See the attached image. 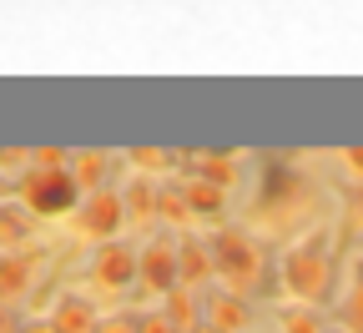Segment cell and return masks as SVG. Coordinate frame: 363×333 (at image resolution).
<instances>
[{"label":"cell","mask_w":363,"mask_h":333,"mask_svg":"<svg viewBox=\"0 0 363 333\" xmlns=\"http://www.w3.org/2000/svg\"><path fill=\"white\" fill-rule=\"evenodd\" d=\"M21 197L35 217H61L81 202V187H76V172L66 167H35L21 177Z\"/></svg>","instance_id":"cell-1"},{"label":"cell","mask_w":363,"mask_h":333,"mask_svg":"<svg viewBox=\"0 0 363 333\" xmlns=\"http://www.w3.org/2000/svg\"><path fill=\"white\" fill-rule=\"evenodd\" d=\"M207 313H212V323H217L222 333H238V328L247 323V303H242L238 293H217V298L207 303Z\"/></svg>","instance_id":"cell-10"},{"label":"cell","mask_w":363,"mask_h":333,"mask_svg":"<svg viewBox=\"0 0 363 333\" xmlns=\"http://www.w3.org/2000/svg\"><path fill=\"white\" fill-rule=\"evenodd\" d=\"M91 273H96L101 288H126V283L136 278V253L131 248H101L96 263H91Z\"/></svg>","instance_id":"cell-6"},{"label":"cell","mask_w":363,"mask_h":333,"mask_svg":"<svg viewBox=\"0 0 363 333\" xmlns=\"http://www.w3.org/2000/svg\"><path fill=\"white\" fill-rule=\"evenodd\" d=\"M101 177H106V157H96V152L76 157V187H96L101 192Z\"/></svg>","instance_id":"cell-15"},{"label":"cell","mask_w":363,"mask_h":333,"mask_svg":"<svg viewBox=\"0 0 363 333\" xmlns=\"http://www.w3.org/2000/svg\"><path fill=\"white\" fill-rule=\"evenodd\" d=\"M51 328L56 333H96V308L86 298H61L51 313Z\"/></svg>","instance_id":"cell-7"},{"label":"cell","mask_w":363,"mask_h":333,"mask_svg":"<svg viewBox=\"0 0 363 333\" xmlns=\"http://www.w3.org/2000/svg\"><path fill=\"white\" fill-rule=\"evenodd\" d=\"M323 248H328V232H318V237L298 243V248L283 258V283H288V293H298V298H323V293H328L333 258H328Z\"/></svg>","instance_id":"cell-2"},{"label":"cell","mask_w":363,"mask_h":333,"mask_svg":"<svg viewBox=\"0 0 363 333\" xmlns=\"http://www.w3.org/2000/svg\"><path fill=\"white\" fill-rule=\"evenodd\" d=\"M197 172H202V182H212V187H233V177H238L233 157H197Z\"/></svg>","instance_id":"cell-14"},{"label":"cell","mask_w":363,"mask_h":333,"mask_svg":"<svg viewBox=\"0 0 363 333\" xmlns=\"http://www.w3.org/2000/svg\"><path fill=\"white\" fill-rule=\"evenodd\" d=\"M96 333H136L126 318H106V323H96Z\"/></svg>","instance_id":"cell-21"},{"label":"cell","mask_w":363,"mask_h":333,"mask_svg":"<svg viewBox=\"0 0 363 333\" xmlns=\"http://www.w3.org/2000/svg\"><path fill=\"white\" fill-rule=\"evenodd\" d=\"M26 288H30V263L21 253H6V258H0V303L21 298Z\"/></svg>","instance_id":"cell-8"},{"label":"cell","mask_w":363,"mask_h":333,"mask_svg":"<svg viewBox=\"0 0 363 333\" xmlns=\"http://www.w3.org/2000/svg\"><path fill=\"white\" fill-rule=\"evenodd\" d=\"M288 333H323V323H318V313H288V323H283Z\"/></svg>","instance_id":"cell-18"},{"label":"cell","mask_w":363,"mask_h":333,"mask_svg":"<svg viewBox=\"0 0 363 333\" xmlns=\"http://www.w3.org/2000/svg\"><path fill=\"white\" fill-rule=\"evenodd\" d=\"M121 222H126V207H121L116 192H91L86 207H81V217H76V227H81L86 237H111Z\"/></svg>","instance_id":"cell-4"},{"label":"cell","mask_w":363,"mask_h":333,"mask_svg":"<svg viewBox=\"0 0 363 333\" xmlns=\"http://www.w3.org/2000/svg\"><path fill=\"white\" fill-rule=\"evenodd\" d=\"M167 323H172V328H177V323H182V328H192V323H197V303L182 293V283L167 293Z\"/></svg>","instance_id":"cell-13"},{"label":"cell","mask_w":363,"mask_h":333,"mask_svg":"<svg viewBox=\"0 0 363 333\" xmlns=\"http://www.w3.org/2000/svg\"><path fill=\"white\" fill-rule=\"evenodd\" d=\"M182 197H187V207H192L197 217L222 222V187H212V182H187V187H182Z\"/></svg>","instance_id":"cell-9"},{"label":"cell","mask_w":363,"mask_h":333,"mask_svg":"<svg viewBox=\"0 0 363 333\" xmlns=\"http://www.w3.org/2000/svg\"><path fill=\"white\" fill-rule=\"evenodd\" d=\"M136 333H177L162 313H152V318H142V323H136Z\"/></svg>","instance_id":"cell-19"},{"label":"cell","mask_w":363,"mask_h":333,"mask_svg":"<svg viewBox=\"0 0 363 333\" xmlns=\"http://www.w3.org/2000/svg\"><path fill=\"white\" fill-rule=\"evenodd\" d=\"M348 323H353V328L363 333V283H358V293L348 298Z\"/></svg>","instance_id":"cell-20"},{"label":"cell","mask_w":363,"mask_h":333,"mask_svg":"<svg viewBox=\"0 0 363 333\" xmlns=\"http://www.w3.org/2000/svg\"><path fill=\"white\" fill-rule=\"evenodd\" d=\"M212 273V253L202 248V243H182V253H177V278L182 283H202Z\"/></svg>","instance_id":"cell-11"},{"label":"cell","mask_w":363,"mask_h":333,"mask_svg":"<svg viewBox=\"0 0 363 333\" xmlns=\"http://www.w3.org/2000/svg\"><path fill=\"white\" fill-rule=\"evenodd\" d=\"M26 237V217L16 207H0V243H21Z\"/></svg>","instance_id":"cell-17"},{"label":"cell","mask_w":363,"mask_h":333,"mask_svg":"<svg viewBox=\"0 0 363 333\" xmlns=\"http://www.w3.org/2000/svg\"><path fill=\"white\" fill-rule=\"evenodd\" d=\"M121 207H126V212H136V217H152V212H157V192H152V182H142V177H136V182L126 187Z\"/></svg>","instance_id":"cell-12"},{"label":"cell","mask_w":363,"mask_h":333,"mask_svg":"<svg viewBox=\"0 0 363 333\" xmlns=\"http://www.w3.org/2000/svg\"><path fill=\"white\" fill-rule=\"evenodd\" d=\"M157 212L167 217V222H187V197H182V192H157Z\"/></svg>","instance_id":"cell-16"},{"label":"cell","mask_w":363,"mask_h":333,"mask_svg":"<svg viewBox=\"0 0 363 333\" xmlns=\"http://www.w3.org/2000/svg\"><path fill=\"white\" fill-rule=\"evenodd\" d=\"M21 333H56L51 323H30V328H21Z\"/></svg>","instance_id":"cell-25"},{"label":"cell","mask_w":363,"mask_h":333,"mask_svg":"<svg viewBox=\"0 0 363 333\" xmlns=\"http://www.w3.org/2000/svg\"><path fill=\"white\" fill-rule=\"evenodd\" d=\"M358 202H363V197H358Z\"/></svg>","instance_id":"cell-26"},{"label":"cell","mask_w":363,"mask_h":333,"mask_svg":"<svg viewBox=\"0 0 363 333\" xmlns=\"http://www.w3.org/2000/svg\"><path fill=\"white\" fill-rule=\"evenodd\" d=\"M162 162H167L162 152H136V167H162Z\"/></svg>","instance_id":"cell-22"},{"label":"cell","mask_w":363,"mask_h":333,"mask_svg":"<svg viewBox=\"0 0 363 333\" xmlns=\"http://www.w3.org/2000/svg\"><path fill=\"white\" fill-rule=\"evenodd\" d=\"M0 333H16V318H11V308L0 303Z\"/></svg>","instance_id":"cell-23"},{"label":"cell","mask_w":363,"mask_h":333,"mask_svg":"<svg viewBox=\"0 0 363 333\" xmlns=\"http://www.w3.org/2000/svg\"><path fill=\"white\" fill-rule=\"evenodd\" d=\"M136 278L147 283V288H157V293H172L177 288V248H167V243H157V248H147L142 258H136Z\"/></svg>","instance_id":"cell-5"},{"label":"cell","mask_w":363,"mask_h":333,"mask_svg":"<svg viewBox=\"0 0 363 333\" xmlns=\"http://www.w3.org/2000/svg\"><path fill=\"white\" fill-rule=\"evenodd\" d=\"M348 167H353V172H363V147H348Z\"/></svg>","instance_id":"cell-24"},{"label":"cell","mask_w":363,"mask_h":333,"mask_svg":"<svg viewBox=\"0 0 363 333\" xmlns=\"http://www.w3.org/2000/svg\"><path fill=\"white\" fill-rule=\"evenodd\" d=\"M212 273H222L227 283H238V288H247V283L257 278V263H262V253H257V243L242 232V227H222L217 237H212Z\"/></svg>","instance_id":"cell-3"}]
</instances>
